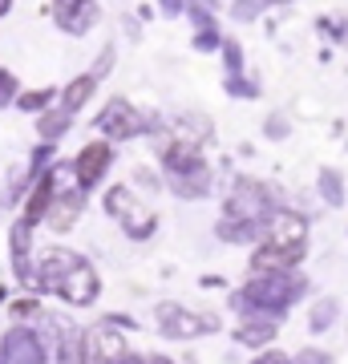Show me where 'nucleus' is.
Here are the masks:
<instances>
[{
  "instance_id": "obj_14",
  "label": "nucleus",
  "mask_w": 348,
  "mask_h": 364,
  "mask_svg": "<svg viewBox=\"0 0 348 364\" xmlns=\"http://www.w3.org/2000/svg\"><path fill=\"white\" fill-rule=\"evenodd\" d=\"M292 364H332L328 360V352H320V348H308V352H300Z\"/></svg>"
},
{
  "instance_id": "obj_16",
  "label": "nucleus",
  "mask_w": 348,
  "mask_h": 364,
  "mask_svg": "<svg viewBox=\"0 0 348 364\" xmlns=\"http://www.w3.org/2000/svg\"><path fill=\"white\" fill-rule=\"evenodd\" d=\"M9 93H13V73L0 69V102H9Z\"/></svg>"
},
{
  "instance_id": "obj_12",
  "label": "nucleus",
  "mask_w": 348,
  "mask_h": 364,
  "mask_svg": "<svg viewBox=\"0 0 348 364\" xmlns=\"http://www.w3.org/2000/svg\"><path fill=\"white\" fill-rule=\"evenodd\" d=\"M65 126H69V109H61V114H45L41 117V138H57V134H65Z\"/></svg>"
},
{
  "instance_id": "obj_13",
  "label": "nucleus",
  "mask_w": 348,
  "mask_h": 364,
  "mask_svg": "<svg viewBox=\"0 0 348 364\" xmlns=\"http://www.w3.org/2000/svg\"><path fill=\"white\" fill-rule=\"evenodd\" d=\"M49 97H53L49 90H45V93H25L21 105H25V109H49Z\"/></svg>"
},
{
  "instance_id": "obj_4",
  "label": "nucleus",
  "mask_w": 348,
  "mask_h": 364,
  "mask_svg": "<svg viewBox=\"0 0 348 364\" xmlns=\"http://www.w3.org/2000/svg\"><path fill=\"white\" fill-rule=\"evenodd\" d=\"M110 158H114L110 142H90L85 146V150L73 158V174H78L81 186H93V182L102 178V170H110Z\"/></svg>"
},
{
  "instance_id": "obj_19",
  "label": "nucleus",
  "mask_w": 348,
  "mask_h": 364,
  "mask_svg": "<svg viewBox=\"0 0 348 364\" xmlns=\"http://www.w3.org/2000/svg\"><path fill=\"white\" fill-rule=\"evenodd\" d=\"M9 4H13V0H0V16L9 13Z\"/></svg>"
},
{
  "instance_id": "obj_9",
  "label": "nucleus",
  "mask_w": 348,
  "mask_h": 364,
  "mask_svg": "<svg viewBox=\"0 0 348 364\" xmlns=\"http://www.w3.org/2000/svg\"><path fill=\"white\" fill-rule=\"evenodd\" d=\"M134 207H138V203H134V195H130L126 186H114V191L105 195V210H110L114 219H122V223L134 215Z\"/></svg>"
},
{
  "instance_id": "obj_11",
  "label": "nucleus",
  "mask_w": 348,
  "mask_h": 364,
  "mask_svg": "<svg viewBox=\"0 0 348 364\" xmlns=\"http://www.w3.org/2000/svg\"><path fill=\"white\" fill-rule=\"evenodd\" d=\"M93 85H97V77H93V73H85L81 81H73V85L65 90V109H69V114H73V109H81V105H85V97L93 93Z\"/></svg>"
},
{
  "instance_id": "obj_1",
  "label": "nucleus",
  "mask_w": 348,
  "mask_h": 364,
  "mask_svg": "<svg viewBox=\"0 0 348 364\" xmlns=\"http://www.w3.org/2000/svg\"><path fill=\"white\" fill-rule=\"evenodd\" d=\"M49 340L33 332V328H9L4 340H0V364H49Z\"/></svg>"
},
{
  "instance_id": "obj_8",
  "label": "nucleus",
  "mask_w": 348,
  "mask_h": 364,
  "mask_svg": "<svg viewBox=\"0 0 348 364\" xmlns=\"http://www.w3.org/2000/svg\"><path fill=\"white\" fill-rule=\"evenodd\" d=\"M138 126H142V122H138V114H134L126 102H110V109L102 114V130L110 134V138H134Z\"/></svg>"
},
{
  "instance_id": "obj_7",
  "label": "nucleus",
  "mask_w": 348,
  "mask_h": 364,
  "mask_svg": "<svg viewBox=\"0 0 348 364\" xmlns=\"http://www.w3.org/2000/svg\"><path fill=\"white\" fill-rule=\"evenodd\" d=\"M53 182H57V174H53ZM78 215H81V195H78V191H57V198H53L49 219H45V223H49L53 231H69Z\"/></svg>"
},
{
  "instance_id": "obj_20",
  "label": "nucleus",
  "mask_w": 348,
  "mask_h": 364,
  "mask_svg": "<svg viewBox=\"0 0 348 364\" xmlns=\"http://www.w3.org/2000/svg\"><path fill=\"white\" fill-rule=\"evenodd\" d=\"M117 364H142V360H134V356H126V360H117Z\"/></svg>"
},
{
  "instance_id": "obj_2",
  "label": "nucleus",
  "mask_w": 348,
  "mask_h": 364,
  "mask_svg": "<svg viewBox=\"0 0 348 364\" xmlns=\"http://www.w3.org/2000/svg\"><path fill=\"white\" fill-rule=\"evenodd\" d=\"M158 328L170 340H194L203 332H211V328H219V320L215 316H194L186 308H179V304H158Z\"/></svg>"
},
{
  "instance_id": "obj_3",
  "label": "nucleus",
  "mask_w": 348,
  "mask_h": 364,
  "mask_svg": "<svg viewBox=\"0 0 348 364\" xmlns=\"http://www.w3.org/2000/svg\"><path fill=\"white\" fill-rule=\"evenodd\" d=\"M97 287H102V284H97V272L81 259L78 267H69V272L61 275L57 296L69 299V304H78V308H85V304H93V299H97Z\"/></svg>"
},
{
  "instance_id": "obj_18",
  "label": "nucleus",
  "mask_w": 348,
  "mask_h": 364,
  "mask_svg": "<svg viewBox=\"0 0 348 364\" xmlns=\"http://www.w3.org/2000/svg\"><path fill=\"white\" fill-rule=\"evenodd\" d=\"M146 364H174V360H167V356H150Z\"/></svg>"
},
{
  "instance_id": "obj_6",
  "label": "nucleus",
  "mask_w": 348,
  "mask_h": 364,
  "mask_svg": "<svg viewBox=\"0 0 348 364\" xmlns=\"http://www.w3.org/2000/svg\"><path fill=\"white\" fill-rule=\"evenodd\" d=\"M235 340L243 348H263L275 340V316H243V324L235 328Z\"/></svg>"
},
{
  "instance_id": "obj_17",
  "label": "nucleus",
  "mask_w": 348,
  "mask_h": 364,
  "mask_svg": "<svg viewBox=\"0 0 348 364\" xmlns=\"http://www.w3.org/2000/svg\"><path fill=\"white\" fill-rule=\"evenodd\" d=\"M255 364H292L288 356H280V352H271V356H263V360H255Z\"/></svg>"
},
{
  "instance_id": "obj_5",
  "label": "nucleus",
  "mask_w": 348,
  "mask_h": 364,
  "mask_svg": "<svg viewBox=\"0 0 348 364\" xmlns=\"http://www.w3.org/2000/svg\"><path fill=\"white\" fill-rule=\"evenodd\" d=\"M57 21L65 33H85L97 21V9L93 0H57Z\"/></svg>"
},
{
  "instance_id": "obj_10",
  "label": "nucleus",
  "mask_w": 348,
  "mask_h": 364,
  "mask_svg": "<svg viewBox=\"0 0 348 364\" xmlns=\"http://www.w3.org/2000/svg\"><path fill=\"white\" fill-rule=\"evenodd\" d=\"M336 312H340V308H336V299H316V308L308 312V328H312V332H328L332 320H336Z\"/></svg>"
},
{
  "instance_id": "obj_15",
  "label": "nucleus",
  "mask_w": 348,
  "mask_h": 364,
  "mask_svg": "<svg viewBox=\"0 0 348 364\" xmlns=\"http://www.w3.org/2000/svg\"><path fill=\"white\" fill-rule=\"evenodd\" d=\"M320 191H324L328 198H340V178H332V174H324V178H320Z\"/></svg>"
}]
</instances>
